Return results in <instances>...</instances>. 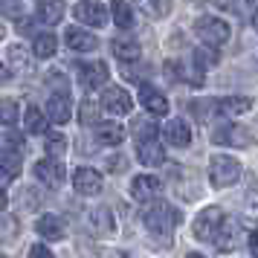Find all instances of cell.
I'll return each mask as SVG.
<instances>
[{
    "label": "cell",
    "instance_id": "4dcf8cb0",
    "mask_svg": "<svg viewBox=\"0 0 258 258\" xmlns=\"http://www.w3.org/2000/svg\"><path fill=\"white\" fill-rule=\"evenodd\" d=\"M0 12L9 18H21L24 15V3L21 0H0Z\"/></svg>",
    "mask_w": 258,
    "mask_h": 258
},
{
    "label": "cell",
    "instance_id": "ba28073f",
    "mask_svg": "<svg viewBox=\"0 0 258 258\" xmlns=\"http://www.w3.org/2000/svg\"><path fill=\"white\" fill-rule=\"evenodd\" d=\"M137 157H140L142 165H160L165 160V151H163V142L157 137H142L140 140V148H137Z\"/></svg>",
    "mask_w": 258,
    "mask_h": 258
},
{
    "label": "cell",
    "instance_id": "8d00e7d4",
    "mask_svg": "<svg viewBox=\"0 0 258 258\" xmlns=\"http://www.w3.org/2000/svg\"><path fill=\"white\" fill-rule=\"evenodd\" d=\"M215 3H218L221 9H229V6H232V0H215Z\"/></svg>",
    "mask_w": 258,
    "mask_h": 258
},
{
    "label": "cell",
    "instance_id": "b9f144b4",
    "mask_svg": "<svg viewBox=\"0 0 258 258\" xmlns=\"http://www.w3.org/2000/svg\"><path fill=\"white\" fill-rule=\"evenodd\" d=\"M3 32H6V29H3V24H0V38H3Z\"/></svg>",
    "mask_w": 258,
    "mask_h": 258
},
{
    "label": "cell",
    "instance_id": "3957f363",
    "mask_svg": "<svg viewBox=\"0 0 258 258\" xmlns=\"http://www.w3.org/2000/svg\"><path fill=\"white\" fill-rule=\"evenodd\" d=\"M195 32L206 47H221V44L229 41V24L215 18V15H200L195 21Z\"/></svg>",
    "mask_w": 258,
    "mask_h": 258
},
{
    "label": "cell",
    "instance_id": "30bf717a",
    "mask_svg": "<svg viewBox=\"0 0 258 258\" xmlns=\"http://www.w3.org/2000/svg\"><path fill=\"white\" fill-rule=\"evenodd\" d=\"M73 186L79 195H99L102 191V174L93 171V168H79L73 174Z\"/></svg>",
    "mask_w": 258,
    "mask_h": 258
},
{
    "label": "cell",
    "instance_id": "7a4b0ae2",
    "mask_svg": "<svg viewBox=\"0 0 258 258\" xmlns=\"http://www.w3.org/2000/svg\"><path fill=\"white\" fill-rule=\"evenodd\" d=\"M238 177H241V163L235 157H229V154H215L209 160V183L215 188L232 186Z\"/></svg>",
    "mask_w": 258,
    "mask_h": 258
},
{
    "label": "cell",
    "instance_id": "d4e9b609",
    "mask_svg": "<svg viewBox=\"0 0 258 258\" xmlns=\"http://www.w3.org/2000/svg\"><path fill=\"white\" fill-rule=\"evenodd\" d=\"M32 52H35L38 58H52L55 55V38L44 32V35L35 38V44H32Z\"/></svg>",
    "mask_w": 258,
    "mask_h": 258
},
{
    "label": "cell",
    "instance_id": "83f0119b",
    "mask_svg": "<svg viewBox=\"0 0 258 258\" xmlns=\"http://www.w3.org/2000/svg\"><path fill=\"white\" fill-rule=\"evenodd\" d=\"M26 131L29 134H44L47 131V119H44V113L38 107H29L26 110Z\"/></svg>",
    "mask_w": 258,
    "mask_h": 258
},
{
    "label": "cell",
    "instance_id": "8992f818",
    "mask_svg": "<svg viewBox=\"0 0 258 258\" xmlns=\"http://www.w3.org/2000/svg\"><path fill=\"white\" fill-rule=\"evenodd\" d=\"M76 18L87 26H105L107 24V9L102 0H82L76 6Z\"/></svg>",
    "mask_w": 258,
    "mask_h": 258
},
{
    "label": "cell",
    "instance_id": "484cf974",
    "mask_svg": "<svg viewBox=\"0 0 258 258\" xmlns=\"http://www.w3.org/2000/svg\"><path fill=\"white\" fill-rule=\"evenodd\" d=\"M232 232H235L232 221H226V218H223V223L218 226V232H215V244H218V249H232V246H235Z\"/></svg>",
    "mask_w": 258,
    "mask_h": 258
},
{
    "label": "cell",
    "instance_id": "60d3db41",
    "mask_svg": "<svg viewBox=\"0 0 258 258\" xmlns=\"http://www.w3.org/2000/svg\"><path fill=\"white\" fill-rule=\"evenodd\" d=\"M246 3H249V6H258V0H246Z\"/></svg>",
    "mask_w": 258,
    "mask_h": 258
},
{
    "label": "cell",
    "instance_id": "cb8c5ba5",
    "mask_svg": "<svg viewBox=\"0 0 258 258\" xmlns=\"http://www.w3.org/2000/svg\"><path fill=\"white\" fill-rule=\"evenodd\" d=\"M21 154H24V148H21V145H3V148H0V165L12 168L15 174H18V165H21Z\"/></svg>",
    "mask_w": 258,
    "mask_h": 258
},
{
    "label": "cell",
    "instance_id": "44dd1931",
    "mask_svg": "<svg viewBox=\"0 0 258 258\" xmlns=\"http://www.w3.org/2000/svg\"><path fill=\"white\" fill-rule=\"evenodd\" d=\"M96 140L102 145H119L125 140V128L116 122H102V125H96Z\"/></svg>",
    "mask_w": 258,
    "mask_h": 258
},
{
    "label": "cell",
    "instance_id": "5bb4252c",
    "mask_svg": "<svg viewBox=\"0 0 258 258\" xmlns=\"http://www.w3.org/2000/svg\"><path fill=\"white\" fill-rule=\"evenodd\" d=\"M35 177L44 183V186L55 188V186H61V180H64V168H61L55 160H38L35 163Z\"/></svg>",
    "mask_w": 258,
    "mask_h": 258
},
{
    "label": "cell",
    "instance_id": "6da1fadb",
    "mask_svg": "<svg viewBox=\"0 0 258 258\" xmlns=\"http://www.w3.org/2000/svg\"><path fill=\"white\" fill-rule=\"evenodd\" d=\"M142 221L148 226V232L168 235L177 226V221H180V212H177L171 203H163V200H160V203H151L148 209L142 212Z\"/></svg>",
    "mask_w": 258,
    "mask_h": 258
},
{
    "label": "cell",
    "instance_id": "7bdbcfd3",
    "mask_svg": "<svg viewBox=\"0 0 258 258\" xmlns=\"http://www.w3.org/2000/svg\"><path fill=\"white\" fill-rule=\"evenodd\" d=\"M0 258H3V255H0Z\"/></svg>",
    "mask_w": 258,
    "mask_h": 258
},
{
    "label": "cell",
    "instance_id": "ffe728a7",
    "mask_svg": "<svg viewBox=\"0 0 258 258\" xmlns=\"http://www.w3.org/2000/svg\"><path fill=\"white\" fill-rule=\"evenodd\" d=\"M90 223H93L96 235H102V238H107V235H113V229H116V223H113V212L105 209V206H99V209H93V215H90Z\"/></svg>",
    "mask_w": 258,
    "mask_h": 258
},
{
    "label": "cell",
    "instance_id": "d590c367",
    "mask_svg": "<svg viewBox=\"0 0 258 258\" xmlns=\"http://www.w3.org/2000/svg\"><path fill=\"white\" fill-rule=\"evenodd\" d=\"M9 82V73H6V67H3V64H0V84H6Z\"/></svg>",
    "mask_w": 258,
    "mask_h": 258
},
{
    "label": "cell",
    "instance_id": "5b68a950",
    "mask_svg": "<svg viewBox=\"0 0 258 258\" xmlns=\"http://www.w3.org/2000/svg\"><path fill=\"white\" fill-rule=\"evenodd\" d=\"M107 64L105 61H90V64H79V82L84 90H96L107 82Z\"/></svg>",
    "mask_w": 258,
    "mask_h": 258
},
{
    "label": "cell",
    "instance_id": "f546056e",
    "mask_svg": "<svg viewBox=\"0 0 258 258\" xmlns=\"http://www.w3.org/2000/svg\"><path fill=\"white\" fill-rule=\"evenodd\" d=\"M47 154L49 157H61V154H67V140L58 137V134H52L49 142H47Z\"/></svg>",
    "mask_w": 258,
    "mask_h": 258
},
{
    "label": "cell",
    "instance_id": "4fadbf2b",
    "mask_svg": "<svg viewBox=\"0 0 258 258\" xmlns=\"http://www.w3.org/2000/svg\"><path fill=\"white\" fill-rule=\"evenodd\" d=\"M160 180L151 174H140V177H134V183H131V195L137 200H154V198H160Z\"/></svg>",
    "mask_w": 258,
    "mask_h": 258
},
{
    "label": "cell",
    "instance_id": "52a82bcc",
    "mask_svg": "<svg viewBox=\"0 0 258 258\" xmlns=\"http://www.w3.org/2000/svg\"><path fill=\"white\" fill-rule=\"evenodd\" d=\"M131 96L122 90V87H107L105 93H102V110L105 113H113V116H125L131 110Z\"/></svg>",
    "mask_w": 258,
    "mask_h": 258
},
{
    "label": "cell",
    "instance_id": "4316f807",
    "mask_svg": "<svg viewBox=\"0 0 258 258\" xmlns=\"http://www.w3.org/2000/svg\"><path fill=\"white\" fill-rule=\"evenodd\" d=\"M113 24L122 26V29H128L134 24V12H131V6L125 0H113Z\"/></svg>",
    "mask_w": 258,
    "mask_h": 258
},
{
    "label": "cell",
    "instance_id": "1f68e13d",
    "mask_svg": "<svg viewBox=\"0 0 258 258\" xmlns=\"http://www.w3.org/2000/svg\"><path fill=\"white\" fill-rule=\"evenodd\" d=\"M79 116H82L84 125H96V105L93 102H84L82 110H79Z\"/></svg>",
    "mask_w": 258,
    "mask_h": 258
},
{
    "label": "cell",
    "instance_id": "7402d4cb",
    "mask_svg": "<svg viewBox=\"0 0 258 258\" xmlns=\"http://www.w3.org/2000/svg\"><path fill=\"white\" fill-rule=\"evenodd\" d=\"M61 15H64L61 0H41V6H38V21L41 24H58Z\"/></svg>",
    "mask_w": 258,
    "mask_h": 258
},
{
    "label": "cell",
    "instance_id": "ac0fdd59",
    "mask_svg": "<svg viewBox=\"0 0 258 258\" xmlns=\"http://www.w3.org/2000/svg\"><path fill=\"white\" fill-rule=\"evenodd\" d=\"M64 221H61V215H44L41 221H38V232L44 235L47 241H61L64 238Z\"/></svg>",
    "mask_w": 258,
    "mask_h": 258
},
{
    "label": "cell",
    "instance_id": "f35d334b",
    "mask_svg": "<svg viewBox=\"0 0 258 258\" xmlns=\"http://www.w3.org/2000/svg\"><path fill=\"white\" fill-rule=\"evenodd\" d=\"M252 26L258 29V9H255V15H252Z\"/></svg>",
    "mask_w": 258,
    "mask_h": 258
},
{
    "label": "cell",
    "instance_id": "e0dca14e",
    "mask_svg": "<svg viewBox=\"0 0 258 258\" xmlns=\"http://www.w3.org/2000/svg\"><path fill=\"white\" fill-rule=\"evenodd\" d=\"M110 49H113V55H116V58H122V61H134V58H140V41H137V38H131V35H119V38H113Z\"/></svg>",
    "mask_w": 258,
    "mask_h": 258
},
{
    "label": "cell",
    "instance_id": "7c38bea8",
    "mask_svg": "<svg viewBox=\"0 0 258 258\" xmlns=\"http://www.w3.org/2000/svg\"><path fill=\"white\" fill-rule=\"evenodd\" d=\"M73 113V105H70V93H55L52 99L47 102V119L55 122V125H64Z\"/></svg>",
    "mask_w": 258,
    "mask_h": 258
},
{
    "label": "cell",
    "instance_id": "d6a6232c",
    "mask_svg": "<svg viewBox=\"0 0 258 258\" xmlns=\"http://www.w3.org/2000/svg\"><path fill=\"white\" fill-rule=\"evenodd\" d=\"M29 258H55V255H52L44 244H35L32 249H29Z\"/></svg>",
    "mask_w": 258,
    "mask_h": 258
},
{
    "label": "cell",
    "instance_id": "9c48e42d",
    "mask_svg": "<svg viewBox=\"0 0 258 258\" xmlns=\"http://www.w3.org/2000/svg\"><path fill=\"white\" fill-rule=\"evenodd\" d=\"M140 102L148 107L151 116H165V113H168V99H165L157 87H151V84H142L140 87Z\"/></svg>",
    "mask_w": 258,
    "mask_h": 258
},
{
    "label": "cell",
    "instance_id": "ab89813d",
    "mask_svg": "<svg viewBox=\"0 0 258 258\" xmlns=\"http://www.w3.org/2000/svg\"><path fill=\"white\" fill-rule=\"evenodd\" d=\"M186 258H203V255H200V252H188Z\"/></svg>",
    "mask_w": 258,
    "mask_h": 258
},
{
    "label": "cell",
    "instance_id": "277c9868",
    "mask_svg": "<svg viewBox=\"0 0 258 258\" xmlns=\"http://www.w3.org/2000/svg\"><path fill=\"white\" fill-rule=\"evenodd\" d=\"M223 223V212L218 206H209V209H203L198 215V221H195V235H198L200 241H215V232H218V226Z\"/></svg>",
    "mask_w": 258,
    "mask_h": 258
},
{
    "label": "cell",
    "instance_id": "9a60e30c",
    "mask_svg": "<svg viewBox=\"0 0 258 258\" xmlns=\"http://www.w3.org/2000/svg\"><path fill=\"white\" fill-rule=\"evenodd\" d=\"M165 140L171 142V145H177V148H188L191 145V128L183 119H171L165 125Z\"/></svg>",
    "mask_w": 258,
    "mask_h": 258
},
{
    "label": "cell",
    "instance_id": "74e56055",
    "mask_svg": "<svg viewBox=\"0 0 258 258\" xmlns=\"http://www.w3.org/2000/svg\"><path fill=\"white\" fill-rule=\"evenodd\" d=\"M3 206H6V191L0 188V209H3Z\"/></svg>",
    "mask_w": 258,
    "mask_h": 258
},
{
    "label": "cell",
    "instance_id": "2e32d148",
    "mask_svg": "<svg viewBox=\"0 0 258 258\" xmlns=\"http://www.w3.org/2000/svg\"><path fill=\"white\" fill-rule=\"evenodd\" d=\"M249 107H252V99H246V96H229V99H221L215 110H218L221 116H229V119H232V116H241V113H246Z\"/></svg>",
    "mask_w": 258,
    "mask_h": 258
},
{
    "label": "cell",
    "instance_id": "8fae6325",
    "mask_svg": "<svg viewBox=\"0 0 258 258\" xmlns=\"http://www.w3.org/2000/svg\"><path fill=\"white\" fill-rule=\"evenodd\" d=\"M64 41H67V47H70L73 52H90V49L99 47V38L90 35V32H84L82 26H70L67 35H64Z\"/></svg>",
    "mask_w": 258,
    "mask_h": 258
},
{
    "label": "cell",
    "instance_id": "d6986e66",
    "mask_svg": "<svg viewBox=\"0 0 258 258\" xmlns=\"http://www.w3.org/2000/svg\"><path fill=\"white\" fill-rule=\"evenodd\" d=\"M215 142H232V145H238V148H244V145H249L252 142V137L246 134L244 128H238V125H229V128H221V131H215V137H212Z\"/></svg>",
    "mask_w": 258,
    "mask_h": 258
},
{
    "label": "cell",
    "instance_id": "e575fe53",
    "mask_svg": "<svg viewBox=\"0 0 258 258\" xmlns=\"http://www.w3.org/2000/svg\"><path fill=\"white\" fill-rule=\"evenodd\" d=\"M249 252L258 255V232H249Z\"/></svg>",
    "mask_w": 258,
    "mask_h": 258
},
{
    "label": "cell",
    "instance_id": "836d02e7",
    "mask_svg": "<svg viewBox=\"0 0 258 258\" xmlns=\"http://www.w3.org/2000/svg\"><path fill=\"white\" fill-rule=\"evenodd\" d=\"M9 180H15V171H12V168H3V165H0V186H3V183H9Z\"/></svg>",
    "mask_w": 258,
    "mask_h": 258
},
{
    "label": "cell",
    "instance_id": "603a6c76",
    "mask_svg": "<svg viewBox=\"0 0 258 258\" xmlns=\"http://www.w3.org/2000/svg\"><path fill=\"white\" fill-rule=\"evenodd\" d=\"M137 3L148 18H165L171 12V0H137Z\"/></svg>",
    "mask_w": 258,
    "mask_h": 258
},
{
    "label": "cell",
    "instance_id": "f1b7e54d",
    "mask_svg": "<svg viewBox=\"0 0 258 258\" xmlns=\"http://www.w3.org/2000/svg\"><path fill=\"white\" fill-rule=\"evenodd\" d=\"M18 122V105L12 99H3L0 102V125H15Z\"/></svg>",
    "mask_w": 258,
    "mask_h": 258
}]
</instances>
